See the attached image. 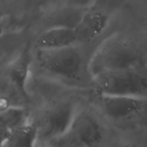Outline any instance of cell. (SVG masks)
<instances>
[{"instance_id":"obj_9","label":"cell","mask_w":147,"mask_h":147,"mask_svg":"<svg viewBox=\"0 0 147 147\" xmlns=\"http://www.w3.org/2000/svg\"><path fill=\"white\" fill-rule=\"evenodd\" d=\"M32 63V55L28 45L7 67V77L23 97H28L27 83Z\"/></svg>"},{"instance_id":"obj_15","label":"cell","mask_w":147,"mask_h":147,"mask_svg":"<svg viewBox=\"0 0 147 147\" xmlns=\"http://www.w3.org/2000/svg\"><path fill=\"white\" fill-rule=\"evenodd\" d=\"M67 147H74V146H69V145H68V146Z\"/></svg>"},{"instance_id":"obj_14","label":"cell","mask_w":147,"mask_h":147,"mask_svg":"<svg viewBox=\"0 0 147 147\" xmlns=\"http://www.w3.org/2000/svg\"><path fill=\"white\" fill-rule=\"evenodd\" d=\"M1 147H20L18 146H16V145H12V144H9L6 141L4 142H2V146Z\"/></svg>"},{"instance_id":"obj_5","label":"cell","mask_w":147,"mask_h":147,"mask_svg":"<svg viewBox=\"0 0 147 147\" xmlns=\"http://www.w3.org/2000/svg\"><path fill=\"white\" fill-rule=\"evenodd\" d=\"M73 109V105L66 102L59 103L47 111L40 125L37 126L39 138L47 141L65 138L75 117Z\"/></svg>"},{"instance_id":"obj_13","label":"cell","mask_w":147,"mask_h":147,"mask_svg":"<svg viewBox=\"0 0 147 147\" xmlns=\"http://www.w3.org/2000/svg\"><path fill=\"white\" fill-rule=\"evenodd\" d=\"M109 147H134V146H130V145H129V144H127V143L119 141V142H115V143H113L112 145H110Z\"/></svg>"},{"instance_id":"obj_7","label":"cell","mask_w":147,"mask_h":147,"mask_svg":"<svg viewBox=\"0 0 147 147\" xmlns=\"http://www.w3.org/2000/svg\"><path fill=\"white\" fill-rule=\"evenodd\" d=\"M67 145L74 147H96L103 139L97 120L86 112L75 115L69 132L65 135Z\"/></svg>"},{"instance_id":"obj_2","label":"cell","mask_w":147,"mask_h":147,"mask_svg":"<svg viewBox=\"0 0 147 147\" xmlns=\"http://www.w3.org/2000/svg\"><path fill=\"white\" fill-rule=\"evenodd\" d=\"M92 88L99 96L147 98V78L137 70L110 71L92 78Z\"/></svg>"},{"instance_id":"obj_6","label":"cell","mask_w":147,"mask_h":147,"mask_svg":"<svg viewBox=\"0 0 147 147\" xmlns=\"http://www.w3.org/2000/svg\"><path fill=\"white\" fill-rule=\"evenodd\" d=\"M99 104L104 115L115 121H127L147 114V98L99 96Z\"/></svg>"},{"instance_id":"obj_12","label":"cell","mask_w":147,"mask_h":147,"mask_svg":"<svg viewBox=\"0 0 147 147\" xmlns=\"http://www.w3.org/2000/svg\"><path fill=\"white\" fill-rule=\"evenodd\" d=\"M39 138L37 126L27 124L14 132L8 138L2 140V142H8L20 147H36L35 143Z\"/></svg>"},{"instance_id":"obj_10","label":"cell","mask_w":147,"mask_h":147,"mask_svg":"<svg viewBox=\"0 0 147 147\" xmlns=\"http://www.w3.org/2000/svg\"><path fill=\"white\" fill-rule=\"evenodd\" d=\"M78 41L74 29L64 28H53L46 29L35 41L36 50L58 49L72 47Z\"/></svg>"},{"instance_id":"obj_8","label":"cell","mask_w":147,"mask_h":147,"mask_svg":"<svg viewBox=\"0 0 147 147\" xmlns=\"http://www.w3.org/2000/svg\"><path fill=\"white\" fill-rule=\"evenodd\" d=\"M90 4V3H72L53 10L45 19L47 29L53 28H64L75 30Z\"/></svg>"},{"instance_id":"obj_4","label":"cell","mask_w":147,"mask_h":147,"mask_svg":"<svg viewBox=\"0 0 147 147\" xmlns=\"http://www.w3.org/2000/svg\"><path fill=\"white\" fill-rule=\"evenodd\" d=\"M118 5L119 3L114 1L91 3L75 29L78 40L90 41L101 34Z\"/></svg>"},{"instance_id":"obj_11","label":"cell","mask_w":147,"mask_h":147,"mask_svg":"<svg viewBox=\"0 0 147 147\" xmlns=\"http://www.w3.org/2000/svg\"><path fill=\"white\" fill-rule=\"evenodd\" d=\"M29 112L22 107L9 106L1 110L2 137L9 135L15 130L28 124Z\"/></svg>"},{"instance_id":"obj_3","label":"cell","mask_w":147,"mask_h":147,"mask_svg":"<svg viewBox=\"0 0 147 147\" xmlns=\"http://www.w3.org/2000/svg\"><path fill=\"white\" fill-rule=\"evenodd\" d=\"M36 60L44 71L66 79H76L82 70L83 58L74 46L48 50H36Z\"/></svg>"},{"instance_id":"obj_1","label":"cell","mask_w":147,"mask_h":147,"mask_svg":"<svg viewBox=\"0 0 147 147\" xmlns=\"http://www.w3.org/2000/svg\"><path fill=\"white\" fill-rule=\"evenodd\" d=\"M141 58L134 43L115 34L107 38L96 50L89 63V71L93 78L110 71L136 70Z\"/></svg>"}]
</instances>
